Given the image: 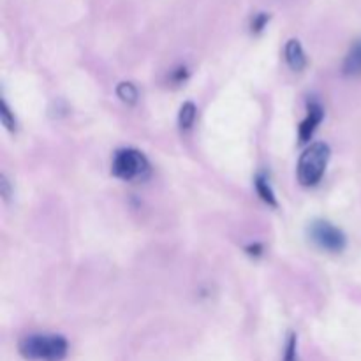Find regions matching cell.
I'll return each mask as SVG.
<instances>
[{
  "label": "cell",
  "mask_w": 361,
  "mask_h": 361,
  "mask_svg": "<svg viewBox=\"0 0 361 361\" xmlns=\"http://www.w3.org/2000/svg\"><path fill=\"white\" fill-rule=\"evenodd\" d=\"M284 361H296V337L295 335H291L288 345H286Z\"/></svg>",
  "instance_id": "cell-12"
},
{
  "label": "cell",
  "mask_w": 361,
  "mask_h": 361,
  "mask_svg": "<svg viewBox=\"0 0 361 361\" xmlns=\"http://www.w3.org/2000/svg\"><path fill=\"white\" fill-rule=\"evenodd\" d=\"M268 21H270V16H268L267 13L256 14V16L252 18V32H254V34H257V32L263 30V28L268 25Z\"/></svg>",
  "instance_id": "cell-11"
},
{
  "label": "cell",
  "mask_w": 361,
  "mask_h": 361,
  "mask_svg": "<svg viewBox=\"0 0 361 361\" xmlns=\"http://www.w3.org/2000/svg\"><path fill=\"white\" fill-rule=\"evenodd\" d=\"M111 173L120 180L126 182H134V180H143L150 175V162L134 148H123L118 150L113 157Z\"/></svg>",
  "instance_id": "cell-3"
},
{
  "label": "cell",
  "mask_w": 361,
  "mask_h": 361,
  "mask_svg": "<svg viewBox=\"0 0 361 361\" xmlns=\"http://www.w3.org/2000/svg\"><path fill=\"white\" fill-rule=\"evenodd\" d=\"M309 235L310 240H312L319 249L328 250V252L334 254L342 252V250L345 249V243H348L344 233H342L337 226H334L328 221L312 222V226H310L309 229Z\"/></svg>",
  "instance_id": "cell-4"
},
{
  "label": "cell",
  "mask_w": 361,
  "mask_h": 361,
  "mask_svg": "<svg viewBox=\"0 0 361 361\" xmlns=\"http://www.w3.org/2000/svg\"><path fill=\"white\" fill-rule=\"evenodd\" d=\"M256 190H257V194H259L261 200H263L264 203L271 204V207H277V200H275V194H274V190H271L270 183H268V178L264 175H257L256 176Z\"/></svg>",
  "instance_id": "cell-8"
},
{
  "label": "cell",
  "mask_w": 361,
  "mask_h": 361,
  "mask_svg": "<svg viewBox=\"0 0 361 361\" xmlns=\"http://www.w3.org/2000/svg\"><path fill=\"white\" fill-rule=\"evenodd\" d=\"M330 161V147L326 143H314L307 148L298 161V180L302 185L312 187L321 182Z\"/></svg>",
  "instance_id": "cell-2"
},
{
  "label": "cell",
  "mask_w": 361,
  "mask_h": 361,
  "mask_svg": "<svg viewBox=\"0 0 361 361\" xmlns=\"http://www.w3.org/2000/svg\"><path fill=\"white\" fill-rule=\"evenodd\" d=\"M323 116H324V111L323 108H321V104H317V102H310L305 120H303L298 127V136L302 143H305V141H309L310 137H312L314 130L317 129V126L321 123Z\"/></svg>",
  "instance_id": "cell-5"
},
{
  "label": "cell",
  "mask_w": 361,
  "mask_h": 361,
  "mask_svg": "<svg viewBox=\"0 0 361 361\" xmlns=\"http://www.w3.org/2000/svg\"><path fill=\"white\" fill-rule=\"evenodd\" d=\"M185 78H187L185 67H178V69H176V73L173 74V81H176V83H182V81H185Z\"/></svg>",
  "instance_id": "cell-14"
},
{
  "label": "cell",
  "mask_w": 361,
  "mask_h": 361,
  "mask_svg": "<svg viewBox=\"0 0 361 361\" xmlns=\"http://www.w3.org/2000/svg\"><path fill=\"white\" fill-rule=\"evenodd\" d=\"M69 351V344L62 335L32 334L21 338L20 353L32 361H62Z\"/></svg>",
  "instance_id": "cell-1"
},
{
  "label": "cell",
  "mask_w": 361,
  "mask_h": 361,
  "mask_svg": "<svg viewBox=\"0 0 361 361\" xmlns=\"http://www.w3.org/2000/svg\"><path fill=\"white\" fill-rule=\"evenodd\" d=\"M196 115H197V109L196 106L192 104V102H185V104L180 108V113H178V123L182 129H190V127L194 126V122H196Z\"/></svg>",
  "instance_id": "cell-9"
},
{
  "label": "cell",
  "mask_w": 361,
  "mask_h": 361,
  "mask_svg": "<svg viewBox=\"0 0 361 361\" xmlns=\"http://www.w3.org/2000/svg\"><path fill=\"white\" fill-rule=\"evenodd\" d=\"M342 71L348 76H361V39L355 42L345 55L344 63H342Z\"/></svg>",
  "instance_id": "cell-7"
},
{
  "label": "cell",
  "mask_w": 361,
  "mask_h": 361,
  "mask_svg": "<svg viewBox=\"0 0 361 361\" xmlns=\"http://www.w3.org/2000/svg\"><path fill=\"white\" fill-rule=\"evenodd\" d=\"M116 95H118L126 104H134V102L137 101V88L134 87L133 83H129V81H123V83H120L118 87H116Z\"/></svg>",
  "instance_id": "cell-10"
},
{
  "label": "cell",
  "mask_w": 361,
  "mask_h": 361,
  "mask_svg": "<svg viewBox=\"0 0 361 361\" xmlns=\"http://www.w3.org/2000/svg\"><path fill=\"white\" fill-rule=\"evenodd\" d=\"M284 56L288 66L291 67L293 71H303L307 67V55L303 51V46L300 44L298 39H289L286 42L284 48Z\"/></svg>",
  "instance_id": "cell-6"
},
{
  "label": "cell",
  "mask_w": 361,
  "mask_h": 361,
  "mask_svg": "<svg viewBox=\"0 0 361 361\" xmlns=\"http://www.w3.org/2000/svg\"><path fill=\"white\" fill-rule=\"evenodd\" d=\"M0 115H2L4 126H6L7 129L13 130L14 129V118H11V113H9V108H7L6 101H2V111H0Z\"/></svg>",
  "instance_id": "cell-13"
}]
</instances>
